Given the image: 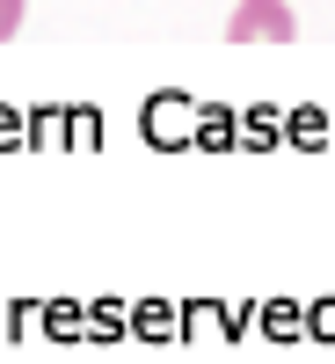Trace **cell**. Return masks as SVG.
<instances>
[{
    "label": "cell",
    "instance_id": "obj_2",
    "mask_svg": "<svg viewBox=\"0 0 335 364\" xmlns=\"http://www.w3.org/2000/svg\"><path fill=\"white\" fill-rule=\"evenodd\" d=\"M15 29H22V0H0V44H8Z\"/></svg>",
    "mask_w": 335,
    "mask_h": 364
},
{
    "label": "cell",
    "instance_id": "obj_1",
    "mask_svg": "<svg viewBox=\"0 0 335 364\" xmlns=\"http://www.w3.org/2000/svg\"><path fill=\"white\" fill-rule=\"evenodd\" d=\"M226 37H233V44H255V37L292 44V37H299V22H292V8H285V0H240V8H233V22H226Z\"/></svg>",
    "mask_w": 335,
    "mask_h": 364
}]
</instances>
